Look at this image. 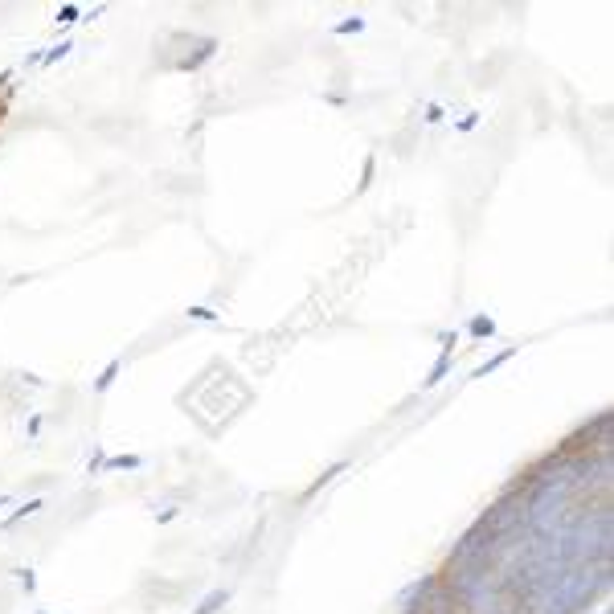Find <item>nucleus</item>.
Returning <instances> with one entry per match:
<instances>
[{
  "label": "nucleus",
  "mask_w": 614,
  "mask_h": 614,
  "mask_svg": "<svg viewBox=\"0 0 614 614\" xmlns=\"http://www.w3.org/2000/svg\"><path fill=\"white\" fill-rule=\"evenodd\" d=\"M13 98H17V91H13V78H8V74H0V127H4V119H8V111H13Z\"/></svg>",
  "instance_id": "nucleus-1"
},
{
  "label": "nucleus",
  "mask_w": 614,
  "mask_h": 614,
  "mask_svg": "<svg viewBox=\"0 0 614 614\" xmlns=\"http://www.w3.org/2000/svg\"><path fill=\"white\" fill-rule=\"evenodd\" d=\"M226 598H230V590H213L209 598H205V602L197 606V614H213L217 606H221V602H226Z\"/></svg>",
  "instance_id": "nucleus-2"
},
{
  "label": "nucleus",
  "mask_w": 614,
  "mask_h": 614,
  "mask_svg": "<svg viewBox=\"0 0 614 614\" xmlns=\"http://www.w3.org/2000/svg\"><path fill=\"white\" fill-rule=\"evenodd\" d=\"M115 373H119V360H115V365H107V373L98 377V385H95L98 393H103V389H111V381H115Z\"/></svg>",
  "instance_id": "nucleus-3"
}]
</instances>
